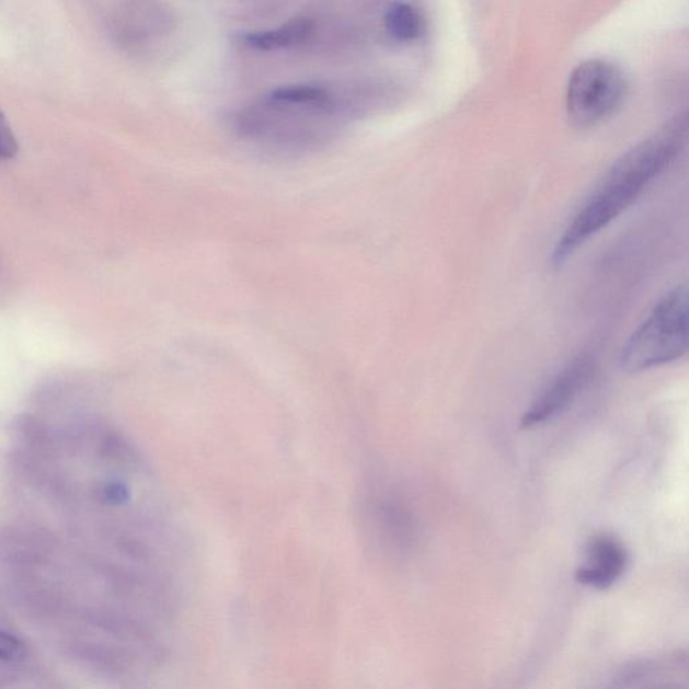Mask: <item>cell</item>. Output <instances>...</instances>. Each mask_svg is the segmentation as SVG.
I'll return each mask as SVG.
<instances>
[{"label": "cell", "instance_id": "52a82bcc", "mask_svg": "<svg viewBox=\"0 0 689 689\" xmlns=\"http://www.w3.org/2000/svg\"><path fill=\"white\" fill-rule=\"evenodd\" d=\"M314 32L313 22L309 20H294L275 31L252 33L245 35L244 43L259 50H276L282 47L305 43Z\"/></svg>", "mask_w": 689, "mask_h": 689}, {"label": "cell", "instance_id": "5b68a950", "mask_svg": "<svg viewBox=\"0 0 689 689\" xmlns=\"http://www.w3.org/2000/svg\"><path fill=\"white\" fill-rule=\"evenodd\" d=\"M629 553L615 536L600 533L588 541L586 562L575 573L583 586L606 590L621 578L628 569Z\"/></svg>", "mask_w": 689, "mask_h": 689}, {"label": "cell", "instance_id": "ba28073f", "mask_svg": "<svg viewBox=\"0 0 689 689\" xmlns=\"http://www.w3.org/2000/svg\"><path fill=\"white\" fill-rule=\"evenodd\" d=\"M386 27L388 33L398 41H414L423 33V18L414 5L409 3H394L386 14Z\"/></svg>", "mask_w": 689, "mask_h": 689}, {"label": "cell", "instance_id": "3957f363", "mask_svg": "<svg viewBox=\"0 0 689 689\" xmlns=\"http://www.w3.org/2000/svg\"><path fill=\"white\" fill-rule=\"evenodd\" d=\"M627 91L625 73L616 64L599 58L579 64L565 93L570 122L578 128L600 125L621 107Z\"/></svg>", "mask_w": 689, "mask_h": 689}, {"label": "cell", "instance_id": "8fae6325", "mask_svg": "<svg viewBox=\"0 0 689 689\" xmlns=\"http://www.w3.org/2000/svg\"><path fill=\"white\" fill-rule=\"evenodd\" d=\"M21 644L13 635L0 633V663L11 662L20 656Z\"/></svg>", "mask_w": 689, "mask_h": 689}, {"label": "cell", "instance_id": "9c48e42d", "mask_svg": "<svg viewBox=\"0 0 689 689\" xmlns=\"http://www.w3.org/2000/svg\"><path fill=\"white\" fill-rule=\"evenodd\" d=\"M18 154V140L8 117L0 110V162L10 161Z\"/></svg>", "mask_w": 689, "mask_h": 689}, {"label": "cell", "instance_id": "277c9868", "mask_svg": "<svg viewBox=\"0 0 689 689\" xmlns=\"http://www.w3.org/2000/svg\"><path fill=\"white\" fill-rule=\"evenodd\" d=\"M596 375V363L587 355L575 357L539 393L521 417L523 428L540 426L573 404Z\"/></svg>", "mask_w": 689, "mask_h": 689}, {"label": "cell", "instance_id": "30bf717a", "mask_svg": "<svg viewBox=\"0 0 689 689\" xmlns=\"http://www.w3.org/2000/svg\"><path fill=\"white\" fill-rule=\"evenodd\" d=\"M102 496L105 503L110 505L123 506L131 499V491H129L125 482L112 481L104 485Z\"/></svg>", "mask_w": 689, "mask_h": 689}, {"label": "cell", "instance_id": "7a4b0ae2", "mask_svg": "<svg viewBox=\"0 0 689 689\" xmlns=\"http://www.w3.org/2000/svg\"><path fill=\"white\" fill-rule=\"evenodd\" d=\"M688 351V288L677 285L659 298L630 335L620 356L621 368L641 374L680 360Z\"/></svg>", "mask_w": 689, "mask_h": 689}, {"label": "cell", "instance_id": "6da1fadb", "mask_svg": "<svg viewBox=\"0 0 689 689\" xmlns=\"http://www.w3.org/2000/svg\"><path fill=\"white\" fill-rule=\"evenodd\" d=\"M686 138L687 120L679 117L618 159L559 236L552 250L553 266L562 267L588 240L638 202L676 161Z\"/></svg>", "mask_w": 689, "mask_h": 689}, {"label": "cell", "instance_id": "8992f818", "mask_svg": "<svg viewBox=\"0 0 689 689\" xmlns=\"http://www.w3.org/2000/svg\"><path fill=\"white\" fill-rule=\"evenodd\" d=\"M688 679L687 653L676 652L674 655L641 659L622 668L616 676V687H670L680 686Z\"/></svg>", "mask_w": 689, "mask_h": 689}]
</instances>
